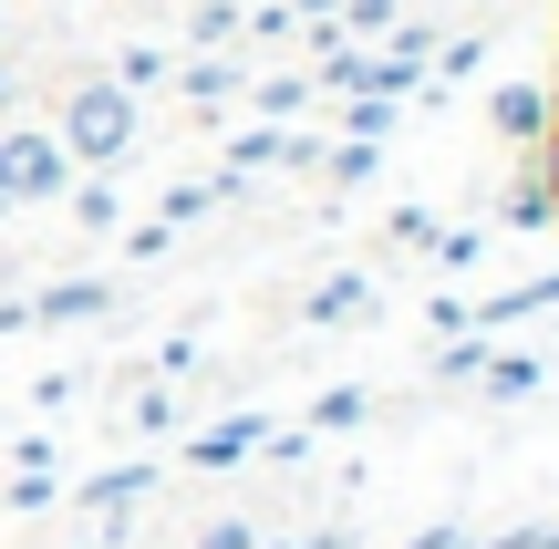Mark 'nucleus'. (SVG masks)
<instances>
[{
    "instance_id": "nucleus-1",
    "label": "nucleus",
    "mask_w": 559,
    "mask_h": 549,
    "mask_svg": "<svg viewBox=\"0 0 559 549\" xmlns=\"http://www.w3.org/2000/svg\"><path fill=\"white\" fill-rule=\"evenodd\" d=\"M135 94H124V83L115 73H73V83H62V124H52V135H62V156H73L83 166V177H115V166L124 156H135Z\"/></svg>"
},
{
    "instance_id": "nucleus-2",
    "label": "nucleus",
    "mask_w": 559,
    "mask_h": 549,
    "mask_svg": "<svg viewBox=\"0 0 559 549\" xmlns=\"http://www.w3.org/2000/svg\"><path fill=\"white\" fill-rule=\"evenodd\" d=\"M73 177H83V166L62 156L52 124H21V115L0 124V218H11V207H52Z\"/></svg>"
},
{
    "instance_id": "nucleus-3",
    "label": "nucleus",
    "mask_w": 559,
    "mask_h": 549,
    "mask_svg": "<svg viewBox=\"0 0 559 549\" xmlns=\"http://www.w3.org/2000/svg\"><path fill=\"white\" fill-rule=\"evenodd\" d=\"M487 124H498L508 145H539L549 135V94L539 83H498V94H487Z\"/></svg>"
},
{
    "instance_id": "nucleus-4",
    "label": "nucleus",
    "mask_w": 559,
    "mask_h": 549,
    "mask_svg": "<svg viewBox=\"0 0 559 549\" xmlns=\"http://www.w3.org/2000/svg\"><path fill=\"white\" fill-rule=\"evenodd\" d=\"M104 311H115L104 281H52L41 301H21V322H104Z\"/></svg>"
},
{
    "instance_id": "nucleus-5",
    "label": "nucleus",
    "mask_w": 559,
    "mask_h": 549,
    "mask_svg": "<svg viewBox=\"0 0 559 549\" xmlns=\"http://www.w3.org/2000/svg\"><path fill=\"white\" fill-rule=\"evenodd\" d=\"M270 435V415H228V426H207V435H187V467H239L249 446Z\"/></svg>"
},
{
    "instance_id": "nucleus-6",
    "label": "nucleus",
    "mask_w": 559,
    "mask_h": 549,
    "mask_svg": "<svg viewBox=\"0 0 559 549\" xmlns=\"http://www.w3.org/2000/svg\"><path fill=\"white\" fill-rule=\"evenodd\" d=\"M498 218H508V228H549V218H559V187L539 177V166H519V177L498 187Z\"/></svg>"
},
{
    "instance_id": "nucleus-7",
    "label": "nucleus",
    "mask_w": 559,
    "mask_h": 549,
    "mask_svg": "<svg viewBox=\"0 0 559 549\" xmlns=\"http://www.w3.org/2000/svg\"><path fill=\"white\" fill-rule=\"evenodd\" d=\"M362 311H373V281H362V270H342V281H321L311 301H300V322H362Z\"/></svg>"
},
{
    "instance_id": "nucleus-8",
    "label": "nucleus",
    "mask_w": 559,
    "mask_h": 549,
    "mask_svg": "<svg viewBox=\"0 0 559 549\" xmlns=\"http://www.w3.org/2000/svg\"><path fill=\"white\" fill-rule=\"evenodd\" d=\"M177 94H187V104H228V94H239V62H218V52L187 62V52H177Z\"/></svg>"
},
{
    "instance_id": "nucleus-9",
    "label": "nucleus",
    "mask_w": 559,
    "mask_h": 549,
    "mask_svg": "<svg viewBox=\"0 0 559 549\" xmlns=\"http://www.w3.org/2000/svg\"><path fill=\"white\" fill-rule=\"evenodd\" d=\"M239 41V0H187V52H218Z\"/></svg>"
},
{
    "instance_id": "nucleus-10",
    "label": "nucleus",
    "mask_w": 559,
    "mask_h": 549,
    "mask_svg": "<svg viewBox=\"0 0 559 549\" xmlns=\"http://www.w3.org/2000/svg\"><path fill=\"white\" fill-rule=\"evenodd\" d=\"M342 135H353V145H383V135H394V94H342Z\"/></svg>"
},
{
    "instance_id": "nucleus-11",
    "label": "nucleus",
    "mask_w": 559,
    "mask_h": 549,
    "mask_svg": "<svg viewBox=\"0 0 559 549\" xmlns=\"http://www.w3.org/2000/svg\"><path fill=\"white\" fill-rule=\"evenodd\" d=\"M477 384H487V394H539V363H528V353H487Z\"/></svg>"
},
{
    "instance_id": "nucleus-12",
    "label": "nucleus",
    "mask_w": 559,
    "mask_h": 549,
    "mask_svg": "<svg viewBox=\"0 0 559 549\" xmlns=\"http://www.w3.org/2000/svg\"><path fill=\"white\" fill-rule=\"evenodd\" d=\"M166 73H177V52H156V41L115 52V83H124V94H145V83H166Z\"/></svg>"
},
{
    "instance_id": "nucleus-13",
    "label": "nucleus",
    "mask_w": 559,
    "mask_h": 549,
    "mask_svg": "<svg viewBox=\"0 0 559 549\" xmlns=\"http://www.w3.org/2000/svg\"><path fill=\"white\" fill-rule=\"evenodd\" d=\"M477 363H487V332H456V343L436 353V384H477Z\"/></svg>"
},
{
    "instance_id": "nucleus-14",
    "label": "nucleus",
    "mask_w": 559,
    "mask_h": 549,
    "mask_svg": "<svg viewBox=\"0 0 559 549\" xmlns=\"http://www.w3.org/2000/svg\"><path fill=\"white\" fill-rule=\"evenodd\" d=\"M62 198H73V218H83V228H115V177H73Z\"/></svg>"
},
{
    "instance_id": "nucleus-15",
    "label": "nucleus",
    "mask_w": 559,
    "mask_h": 549,
    "mask_svg": "<svg viewBox=\"0 0 559 549\" xmlns=\"http://www.w3.org/2000/svg\"><path fill=\"white\" fill-rule=\"evenodd\" d=\"M362 415H373V394H362V384H332L311 405V426H362Z\"/></svg>"
},
{
    "instance_id": "nucleus-16",
    "label": "nucleus",
    "mask_w": 559,
    "mask_h": 549,
    "mask_svg": "<svg viewBox=\"0 0 559 549\" xmlns=\"http://www.w3.org/2000/svg\"><path fill=\"white\" fill-rule=\"evenodd\" d=\"M311 94H321L311 73H270V83H260V115H300V104H311Z\"/></svg>"
},
{
    "instance_id": "nucleus-17",
    "label": "nucleus",
    "mask_w": 559,
    "mask_h": 549,
    "mask_svg": "<svg viewBox=\"0 0 559 549\" xmlns=\"http://www.w3.org/2000/svg\"><path fill=\"white\" fill-rule=\"evenodd\" d=\"M332 32H394V0H342Z\"/></svg>"
},
{
    "instance_id": "nucleus-18",
    "label": "nucleus",
    "mask_w": 559,
    "mask_h": 549,
    "mask_svg": "<svg viewBox=\"0 0 559 549\" xmlns=\"http://www.w3.org/2000/svg\"><path fill=\"white\" fill-rule=\"evenodd\" d=\"M145 477H156V467H115V477H94V488H83V498H94V509H124V498H135Z\"/></svg>"
},
{
    "instance_id": "nucleus-19",
    "label": "nucleus",
    "mask_w": 559,
    "mask_h": 549,
    "mask_svg": "<svg viewBox=\"0 0 559 549\" xmlns=\"http://www.w3.org/2000/svg\"><path fill=\"white\" fill-rule=\"evenodd\" d=\"M198 549H260V539H249V518H207Z\"/></svg>"
},
{
    "instance_id": "nucleus-20",
    "label": "nucleus",
    "mask_w": 559,
    "mask_h": 549,
    "mask_svg": "<svg viewBox=\"0 0 559 549\" xmlns=\"http://www.w3.org/2000/svg\"><path fill=\"white\" fill-rule=\"evenodd\" d=\"M415 549H477V539H466V529H456V518H445V529H425Z\"/></svg>"
},
{
    "instance_id": "nucleus-21",
    "label": "nucleus",
    "mask_w": 559,
    "mask_h": 549,
    "mask_svg": "<svg viewBox=\"0 0 559 549\" xmlns=\"http://www.w3.org/2000/svg\"><path fill=\"white\" fill-rule=\"evenodd\" d=\"M11 104H21V73H11V52H0V124H11Z\"/></svg>"
},
{
    "instance_id": "nucleus-22",
    "label": "nucleus",
    "mask_w": 559,
    "mask_h": 549,
    "mask_svg": "<svg viewBox=\"0 0 559 549\" xmlns=\"http://www.w3.org/2000/svg\"><path fill=\"white\" fill-rule=\"evenodd\" d=\"M300 549H353V539H342V529H311V539H300Z\"/></svg>"
},
{
    "instance_id": "nucleus-23",
    "label": "nucleus",
    "mask_w": 559,
    "mask_h": 549,
    "mask_svg": "<svg viewBox=\"0 0 559 549\" xmlns=\"http://www.w3.org/2000/svg\"><path fill=\"white\" fill-rule=\"evenodd\" d=\"M0 52H11V0H0Z\"/></svg>"
},
{
    "instance_id": "nucleus-24",
    "label": "nucleus",
    "mask_w": 559,
    "mask_h": 549,
    "mask_svg": "<svg viewBox=\"0 0 559 549\" xmlns=\"http://www.w3.org/2000/svg\"><path fill=\"white\" fill-rule=\"evenodd\" d=\"M539 549H559V529H549V539H539Z\"/></svg>"
},
{
    "instance_id": "nucleus-25",
    "label": "nucleus",
    "mask_w": 559,
    "mask_h": 549,
    "mask_svg": "<svg viewBox=\"0 0 559 549\" xmlns=\"http://www.w3.org/2000/svg\"><path fill=\"white\" fill-rule=\"evenodd\" d=\"M270 549H280V539H270Z\"/></svg>"
}]
</instances>
